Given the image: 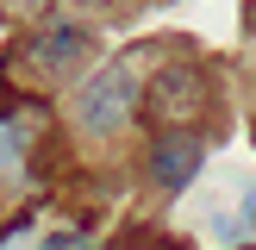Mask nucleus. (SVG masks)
I'll use <instances>...</instances> for the list:
<instances>
[{"instance_id":"f257e3e1","label":"nucleus","mask_w":256,"mask_h":250,"mask_svg":"<svg viewBox=\"0 0 256 250\" xmlns=\"http://www.w3.org/2000/svg\"><path fill=\"white\" fill-rule=\"evenodd\" d=\"M144 106H150V119H156L162 132H175V125L194 132L200 112L212 106V82H206V69H194V62H169V69L150 82Z\"/></svg>"},{"instance_id":"f03ea898","label":"nucleus","mask_w":256,"mask_h":250,"mask_svg":"<svg viewBox=\"0 0 256 250\" xmlns=\"http://www.w3.org/2000/svg\"><path fill=\"white\" fill-rule=\"evenodd\" d=\"M132 112H138V69L132 62H106L82 88V125L88 132H119V125H132Z\"/></svg>"},{"instance_id":"7ed1b4c3","label":"nucleus","mask_w":256,"mask_h":250,"mask_svg":"<svg viewBox=\"0 0 256 250\" xmlns=\"http://www.w3.org/2000/svg\"><path fill=\"white\" fill-rule=\"evenodd\" d=\"M200 156H206L200 132L175 125V132H162L156 150H150V182H156V188H188V182L200 175Z\"/></svg>"},{"instance_id":"20e7f679","label":"nucleus","mask_w":256,"mask_h":250,"mask_svg":"<svg viewBox=\"0 0 256 250\" xmlns=\"http://www.w3.org/2000/svg\"><path fill=\"white\" fill-rule=\"evenodd\" d=\"M32 56L50 62V69H69V62L88 56V32H82V25H56V32H44V38L32 44Z\"/></svg>"},{"instance_id":"39448f33","label":"nucleus","mask_w":256,"mask_h":250,"mask_svg":"<svg viewBox=\"0 0 256 250\" xmlns=\"http://www.w3.org/2000/svg\"><path fill=\"white\" fill-rule=\"evenodd\" d=\"M44 6H50V0H0V19H12V25H32Z\"/></svg>"},{"instance_id":"423d86ee","label":"nucleus","mask_w":256,"mask_h":250,"mask_svg":"<svg viewBox=\"0 0 256 250\" xmlns=\"http://www.w3.org/2000/svg\"><path fill=\"white\" fill-rule=\"evenodd\" d=\"M44 250H94V232H50Z\"/></svg>"}]
</instances>
